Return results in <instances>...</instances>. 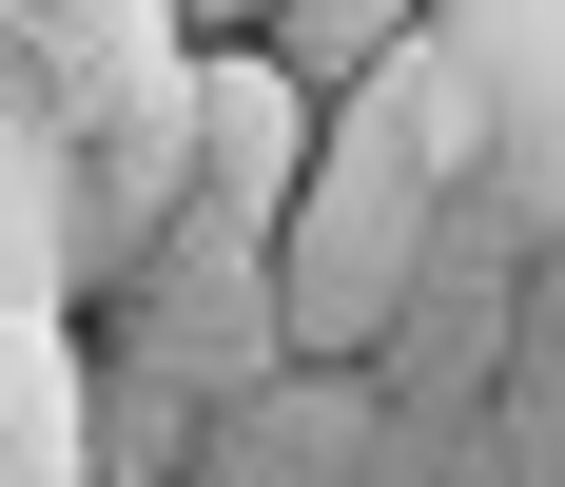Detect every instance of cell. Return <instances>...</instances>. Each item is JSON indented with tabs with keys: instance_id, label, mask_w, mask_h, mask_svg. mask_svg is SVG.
Returning <instances> with one entry per match:
<instances>
[{
	"instance_id": "cell-2",
	"label": "cell",
	"mask_w": 565,
	"mask_h": 487,
	"mask_svg": "<svg viewBox=\"0 0 565 487\" xmlns=\"http://www.w3.org/2000/svg\"><path fill=\"white\" fill-rule=\"evenodd\" d=\"M292 176H312V98H292L254 40H195V176H175V215H215V234L274 254Z\"/></svg>"
},
{
	"instance_id": "cell-1",
	"label": "cell",
	"mask_w": 565,
	"mask_h": 487,
	"mask_svg": "<svg viewBox=\"0 0 565 487\" xmlns=\"http://www.w3.org/2000/svg\"><path fill=\"white\" fill-rule=\"evenodd\" d=\"M449 195H468V78H449V40L409 20L351 98H312V176H292V215H274V331H292V371H351V351L409 313Z\"/></svg>"
},
{
	"instance_id": "cell-4",
	"label": "cell",
	"mask_w": 565,
	"mask_h": 487,
	"mask_svg": "<svg viewBox=\"0 0 565 487\" xmlns=\"http://www.w3.org/2000/svg\"><path fill=\"white\" fill-rule=\"evenodd\" d=\"M0 487H78V331L0 293Z\"/></svg>"
},
{
	"instance_id": "cell-3",
	"label": "cell",
	"mask_w": 565,
	"mask_h": 487,
	"mask_svg": "<svg viewBox=\"0 0 565 487\" xmlns=\"http://www.w3.org/2000/svg\"><path fill=\"white\" fill-rule=\"evenodd\" d=\"M175 59V0H0V117L58 137V117H98L117 78H157Z\"/></svg>"
}]
</instances>
